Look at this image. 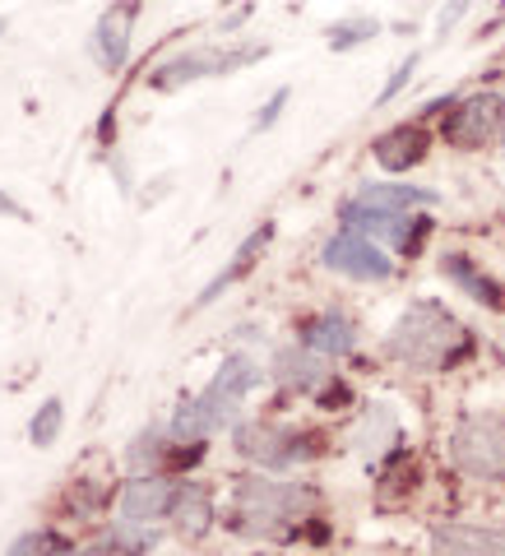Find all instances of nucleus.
Segmentation results:
<instances>
[{"label":"nucleus","mask_w":505,"mask_h":556,"mask_svg":"<svg viewBox=\"0 0 505 556\" xmlns=\"http://www.w3.org/2000/svg\"><path fill=\"white\" fill-rule=\"evenodd\" d=\"M177 496H181V486L167 478H135V482H126V492H121V525L144 529L153 519H167L177 510Z\"/></svg>","instance_id":"obj_8"},{"label":"nucleus","mask_w":505,"mask_h":556,"mask_svg":"<svg viewBox=\"0 0 505 556\" xmlns=\"http://www.w3.org/2000/svg\"><path fill=\"white\" fill-rule=\"evenodd\" d=\"M237 450L247 459H255L260 468H288V464H298V459L311 455L302 431L278 427V422H247V427H237Z\"/></svg>","instance_id":"obj_6"},{"label":"nucleus","mask_w":505,"mask_h":556,"mask_svg":"<svg viewBox=\"0 0 505 556\" xmlns=\"http://www.w3.org/2000/svg\"><path fill=\"white\" fill-rule=\"evenodd\" d=\"M450 459L464 468L468 478H492L505 482V417L501 413H478L464 417L450 437Z\"/></svg>","instance_id":"obj_4"},{"label":"nucleus","mask_w":505,"mask_h":556,"mask_svg":"<svg viewBox=\"0 0 505 556\" xmlns=\"http://www.w3.org/2000/svg\"><path fill=\"white\" fill-rule=\"evenodd\" d=\"M394 441V417L386 404H371L367 413H362V427L353 431V445L362 450V455H380Z\"/></svg>","instance_id":"obj_19"},{"label":"nucleus","mask_w":505,"mask_h":556,"mask_svg":"<svg viewBox=\"0 0 505 556\" xmlns=\"http://www.w3.org/2000/svg\"><path fill=\"white\" fill-rule=\"evenodd\" d=\"M343 223L353 232H362V237L390 241V247H408L413 241V218L408 214H376V208H362V204L348 200L343 204Z\"/></svg>","instance_id":"obj_12"},{"label":"nucleus","mask_w":505,"mask_h":556,"mask_svg":"<svg viewBox=\"0 0 505 556\" xmlns=\"http://www.w3.org/2000/svg\"><path fill=\"white\" fill-rule=\"evenodd\" d=\"M283 102H288V89H278V93L269 98V108L260 112V121H255V126H260V130H265V126H274V121H278V108H283Z\"/></svg>","instance_id":"obj_26"},{"label":"nucleus","mask_w":505,"mask_h":556,"mask_svg":"<svg viewBox=\"0 0 505 556\" xmlns=\"http://www.w3.org/2000/svg\"><path fill=\"white\" fill-rule=\"evenodd\" d=\"M302 343L311 348V353L343 357V353H353L357 334H353V325H348V316H339V311H325V316L302 325Z\"/></svg>","instance_id":"obj_14"},{"label":"nucleus","mask_w":505,"mask_h":556,"mask_svg":"<svg viewBox=\"0 0 505 556\" xmlns=\"http://www.w3.org/2000/svg\"><path fill=\"white\" fill-rule=\"evenodd\" d=\"M0 214H10V218H28V214H24V204H14V200L5 195V190H0Z\"/></svg>","instance_id":"obj_28"},{"label":"nucleus","mask_w":505,"mask_h":556,"mask_svg":"<svg viewBox=\"0 0 505 556\" xmlns=\"http://www.w3.org/2000/svg\"><path fill=\"white\" fill-rule=\"evenodd\" d=\"M265 56V47H200V51H186V56L159 65L153 84L159 89H181L190 79H209V75H232V70L251 65Z\"/></svg>","instance_id":"obj_5"},{"label":"nucleus","mask_w":505,"mask_h":556,"mask_svg":"<svg viewBox=\"0 0 505 556\" xmlns=\"http://www.w3.org/2000/svg\"><path fill=\"white\" fill-rule=\"evenodd\" d=\"M445 278H450V283H459L474 302L505 311V288H501V283H492L487 274H478V265H474L468 255H445Z\"/></svg>","instance_id":"obj_16"},{"label":"nucleus","mask_w":505,"mask_h":556,"mask_svg":"<svg viewBox=\"0 0 505 556\" xmlns=\"http://www.w3.org/2000/svg\"><path fill=\"white\" fill-rule=\"evenodd\" d=\"M353 204L376 208V214H408V208H417V204H437V195L422 190V186H367Z\"/></svg>","instance_id":"obj_17"},{"label":"nucleus","mask_w":505,"mask_h":556,"mask_svg":"<svg viewBox=\"0 0 505 556\" xmlns=\"http://www.w3.org/2000/svg\"><path fill=\"white\" fill-rule=\"evenodd\" d=\"M0 33H5V20H0Z\"/></svg>","instance_id":"obj_29"},{"label":"nucleus","mask_w":505,"mask_h":556,"mask_svg":"<svg viewBox=\"0 0 505 556\" xmlns=\"http://www.w3.org/2000/svg\"><path fill=\"white\" fill-rule=\"evenodd\" d=\"M61 427H65V404L61 399H47V404L38 408V417L28 422V441L33 445H56Z\"/></svg>","instance_id":"obj_21"},{"label":"nucleus","mask_w":505,"mask_h":556,"mask_svg":"<svg viewBox=\"0 0 505 556\" xmlns=\"http://www.w3.org/2000/svg\"><path fill=\"white\" fill-rule=\"evenodd\" d=\"M325 269H334V274H348V278H362V283H376V278H390V260L380 247H371V237H362L353 228H343L339 237H329L325 241Z\"/></svg>","instance_id":"obj_7"},{"label":"nucleus","mask_w":505,"mask_h":556,"mask_svg":"<svg viewBox=\"0 0 505 556\" xmlns=\"http://www.w3.org/2000/svg\"><path fill=\"white\" fill-rule=\"evenodd\" d=\"M437 556H505V529L487 525H441L431 533Z\"/></svg>","instance_id":"obj_11"},{"label":"nucleus","mask_w":505,"mask_h":556,"mask_svg":"<svg viewBox=\"0 0 505 556\" xmlns=\"http://www.w3.org/2000/svg\"><path fill=\"white\" fill-rule=\"evenodd\" d=\"M172 519H177V529L190 533V538L204 533V529H209V492H204V486H181Z\"/></svg>","instance_id":"obj_20"},{"label":"nucleus","mask_w":505,"mask_h":556,"mask_svg":"<svg viewBox=\"0 0 505 556\" xmlns=\"http://www.w3.org/2000/svg\"><path fill=\"white\" fill-rule=\"evenodd\" d=\"M10 556H70V552L61 547L56 533H24L20 543L10 547Z\"/></svg>","instance_id":"obj_22"},{"label":"nucleus","mask_w":505,"mask_h":556,"mask_svg":"<svg viewBox=\"0 0 505 556\" xmlns=\"http://www.w3.org/2000/svg\"><path fill=\"white\" fill-rule=\"evenodd\" d=\"M325 376H329L325 357L311 353L306 343L274 353V380H283V386H292V390H316V386H325Z\"/></svg>","instance_id":"obj_13"},{"label":"nucleus","mask_w":505,"mask_h":556,"mask_svg":"<svg viewBox=\"0 0 505 556\" xmlns=\"http://www.w3.org/2000/svg\"><path fill=\"white\" fill-rule=\"evenodd\" d=\"M135 0H126V5H112L108 14L98 20L93 28V56L102 70H121L130 61V28H135Z\"/></svg>","instance_id":"obj_10"},{"label":"nucleus","mask_w":505,"mask_h":556,"mask_svg":"<svg viewBox=\"0 0 505 556\" xmlns=\"http://www.w3.org/2000/svg\"><path fill=\"white\" fill-rule=\"evenodd\" d=\"M413 70H417V56H404V61H399V70H394V75H390V84H386V89H380V108H386V102L399 93V89H404V84L413 79Z\"/></svg>","instance_id":"obj_25"},{"label":"nucleus","mask_w":505,"mask_h":556,"mask_svg":"<svg viewBox=\"0 0 505 556\" xmlns=\"http://www.w3.org/2000/svg\"><path fill=\"white\" fill-rule=\"evenodd\" d=\"M459 348H464V325L450 316L445 306H437V302L408 306L404 316H399V325L390 329V339H386V353L399 357L413 371H441V367H450Z\"/></svg>","instance_id":"obj_1"},{"label":"nucleus","mask_w":505,"mask_h":556,"mask_svg":"<svg viewBox=\"0 0 505 556\" xmlns=\"http://www.w3.org/2000/svg\"><path fill=\"white\" fill-rule=\"evenodd\" d=\"M255 386H260V367H255V362L251 357H228L218 367V376L204 386V394H195L190 404H181L172 431H177L181 441L214 437V431H223L232 422L237 408H241V399H247Z\"/></svg>","instance_id":"obj_2"},{"label":"nucleus","mask_w":505,"mask_h":556,"mask_svg":"<svg viewBox=\"0 0 505 556\" xmlns=\"http://www.w3.org/2000/svg\"><path fill=\"white\" fill-rule=\"evenodd\" d=\"M427 153V130L422 126H394L376 139V163L390 172H404Z\"/></svg>","instance_id":"obj_15"},{"label":"nucleus","mask_w":505,"mask_h":556,"mask_svg":"<svg viewBox=\"0 0 505 556\" xmlns=\"http://www.w3.org/2000/svg\"><path fill=\"white\" fill-rule=\"evenodd\" d=\"M496 130H505V102H501L496 93L468 98L464 108L450 116V126H445L450 144H459V149H482Z\"/></svg>","instance_id":"obj_9"},{"label":"nucleus","mask_w":505,"mask_h":556,"mask_svg":"<svg viewBox=\"0 0 505 556\" xmlns=\"http://www.w3.org/2000/svg\"><path fill=\"white\" fill-rule=\"evenodd\" d=\"M376 38V20H353V24H334L329 28V47H357Z\"/></svg>","instance_id":"obj_24"},{"label":"nucleus","mask_w":505,"mask_h":556,"mask_svg":"<svg viewBox=\"0 0 505 556\" xmlns=\"http://www.w3.org/2000/svg\"><path fill=\"white\" fill-rule=\"evenodd\" d=\"M311 510V492L298 482H274V478H241L232 492V525L241 533H283L292 519Z\"/></svg>","instance_id":"obj_3"},{"label":"nucleus","mask_w":505,"mask_h":556,"mask_svg":"<svg viewBox=\"0 0 505 556\" xmlns=\"http://www.w3.org/2000/svg\"><path fill=\"white\" fill-rule=\"evenodd\" d=\"M139 552H144V543H139V538L116 533V538H102V543L84 547V552H70V556H139Z\"/></svg>","instance_id":"obj_23"},{"label":"nucleus","mask_w":505,"mask_h":556,"mask_svg":"<svg viewBox=\"0 0 505 556\" xmlns=\"http://www.w3.org/2000/svg\"><path fill=\"white\" fill-rule=\"evenodd\" d=\"M464 5H468V0H450V5H445V14H441V28H450V24H455L459 14H464Z\"/></svg>","instance_id":"obj_27"},{"label":"nucleus","mask_w":505,"mask_h":556,"mask_svg":"<svg viewBox=\"0 0 505 556\" xmlns=\"http://www.w3.org/2000/svg\"><path fill=\"white\" fill-rule=\"evenodd\" d=\"M269 237H274V223H260V228H255V232H251L247 241H241V251L232 255V265H228V269H223V274L214 278V283H209V288L200 292V306H209V302H214V298H218V292H223V288H228V283H232V278H241V274H247V269L255 265V255H260V251H265V247H269Z\"/></svg>","instance_id":"obj_18"}]
</instances>
